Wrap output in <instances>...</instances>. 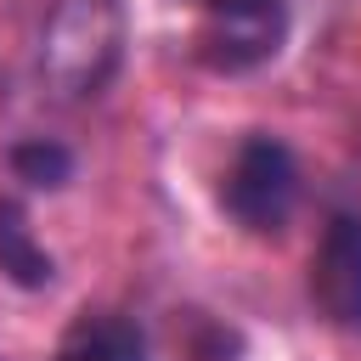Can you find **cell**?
Segmentation results:
<instances>
[{"instance_id":"obj_1","label":"cell","mask_w":361,"mask_h":361,"mask_svg":"<svg viewBox=\"0 0 361 361\" xmlns=\"http://www.w3.org/2000/svg\"><path fill=\"white\" fill-rule=\"evenodd\" d=\"M130 56L124 0H51L34 45V73L56 102H96Z\"/></svg>"},{"instance_id":"obj_2","label":"cell","mask_w":361,"mask_h":361,"mask_svg":"<svg viewBox=\"0 0 361 361\" xmlns=\"http://www.w3.org/2000/svg\"><path fill=\"white\" fill-rule=\"evenodd\" d=\"M305 197V169L299 152L276 135V130H243L220 180H214V203L220 214L243 231V237H282L299 214Z\"/></svg>"},{"instance_id":"obj_3","label":"cell","mask_w":361,"mask_h":361,"mask_svg":"<svg viewBox=\"0 0 361 361\" xmlns=\"http://www.w3.org/2000/svg\"><path fill=\"white\" fill-rule=\"evenodd\" d=\"M180 6L197 11L186 51L214 79H243V73L271 68L293 34L288 0H180Z\"/></svg>"},{"instance_id":"obj_4","label":"cell","mask_w":361,"mask_h":361,"mask_svg":"<svg viewBox=\"0 0 361 361\" xmlns=\"http://www.w3.org/2000/svg\"><path fill=\"white\" fill-rule=\"evenodd\" d=\"M305 299L327 327L361 333V209H327L305 265Z\"/></svg>"},{"instance_id":"obj_5","label":"cell","mask_w":361,"mask_h":361,"mask_svg":"<svg viewBox=\"0 0 361 361\" xmlns=\"http://www.w3.org/2000/svg\"><path fill=\"white\" fill-rule=\"evenodd\" d=\"M45 361H152V338L130 310L85 305L79 316H68Z\"/></svg>"},{"instance_id":"obj_6","label":"cell","mask_w":361,"mask_h":361,"mask_svg":"<svg viewBox=\"0 0 361 361\" xmlns=\"http://www.w3.org/2000/svg\"><path fill=\"white\" fill-rule=\"evenodd\" d=\"M0 276L11 288H23V293H45L56 282V254L39 243L23 192H6L0 197Z\"/></svg>"},{"instance_id":"obj_7","label":"cell","mask_w":361,"mask_h":361,"mask_svg":"<svg viewBox=\"0 0 361 361\" xmlns=\"http://www.w3.org/2000/svg\"><path fill=\"white\" fill-rule=\"evenodd\" d=\"M6 175L17 180V192H62L79 175V152L62 135H17L6 147Z\"/></svg>"}]
</instances>
